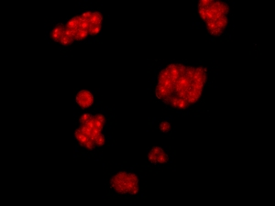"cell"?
<instances>
[{
	"label": "cell",
	"instance_id": "obj_1",
	"mask_svg": "<svg viewBox=\"0 0 275 206\" xmlns=\"http://www.w3.org/2000/svg\"><path fill=\"white\" fill-rule=\"evenodd\" d=\"M206 80L204 68L171 64L160 73L156 96L167 105L185 109L199 99Z\"/></svg>",
	"mask_w": 275,
	"mask_h": 206
},
{
	"label": "cell",
	"instance_id": "obj_2",
	"mask_svg": "<svg viewBox=\"0 0 275 206\" xmlns=\"http://www.w3.org/2000/svg\"><path fill=\"white\" fill-rule=\"evenodd\" d=\"M198 8L199 14L207 23L208 31L214 36L221 35L227 27L228 6L221 1L201 0Z\"/></svg>",
	"mask_w": 275,
	"mask_h": 206
},
{
	"label": "cell",
	"instance_id": "obj_3",
	"mask_svg": "<svg viewBox=\"0 0 275 206\" xmlns=\"http://www.w3.org/2000/svg\"><path fill=\"white\" fill-rule=\"evenodd\" d=\"M103 17L99 12H87L76 16L65 25L74 40H81L88 35H97L102 28Z\"/></svg>",
	"mask_w": 275,
	"mask_h": 206
},
{
	"label": "cell",
	"instance_id": "obj_4",
	"mask_svg": "<svg viewBox=\"0 0 275 206\" xmlns=\"http://www.w3.org/2000/svg\"><path fill=\"white\" fill-rule=\"evenodd\" d=\"M111 186L120 193L136 194L139 192V179L133 173H119L112 178Z\"/></svg>",
	"mask_w": 275,
	"mask_h": 206
},
{
	"label": "cell",
	"instance_id": "obj_5",
	"mask_svg": "<svg viewBox=\"0 0 275 206\" xmlns=\"http://www.w3.org/2000/svg\"><path fill=\"white\" fill-rule=\"evenodd\" d=\"M52 38L54 42L63 45H70L74 42L66 26H63V25H58L53 29Z\"/></svg>",
	"mask_w": 275,
	"mask_h": 206
},
{
	"label": "cell",
	"instance_id": "obj_6",
	"mask_svg": "<svg viewBox=\"0 0 275 206\" xmlns=\"http://www.w3.org/2000/svg\"><path fill=\"white\" fill-rule=\"evenodd\" d=\"M150 161L152 163H165L168 161V157L160 147H155L151 149L148 155Z\"/></svg>",
	"mask_w": 275,
	"mask_h": 206
},
{
	"label": "cell",
	"instance_id": "obj_7",
	"mask_svg": "<svg viewBox=\"0 0 275 206\" xmlns=\"http://www.w3.org/2000/svg\"><path fill=\"white\" fill-rule=\"evenodd\" d=\"M76 102H77L78 105L83 108H87V107L92 106V104L94 102V96L90 92L83 90V91L78 93L77 96H76Z\"/></svg>",
	"mask_w": 275,
	"mask_h": 206
},
{
	"label": "cell",
	"instance_id": "obj_8",
	"mask_svg": "<svg viewBox=\"0 0 275 206\" xmlns=\"http://www.w3.org/2000/svg\"><path fill=\"white\" fill-rule=\"evenodd\" d=\"M75 138L77 139L78 142L81 146L87 149H93L96 147V144L92 141L91 139H88L86 135L83 133L81 130L77 129L75 130Z\"/></svg>",
	"mask_w": 275,
	"mask_h": 206
},
{
	"label": "cell",
	"instance_id": "obj_9",
	"mask_svg": "<svg viewBox=\"0 0 275 206\" xmlns=\"http://www.w3.org/2000/svg\"><path fill=\"white\" fill-rule=\"evenodd\" d=\"M160 128H161V130H163V131L166 132V131H168L170 130V124L168 122H163L161 124V126H160Z\"/></svg>",
	"mask_w": 275,
	"mask_h": 206
}]
</instances>
